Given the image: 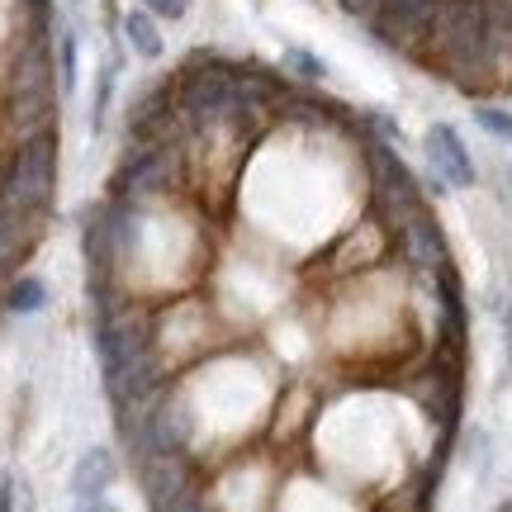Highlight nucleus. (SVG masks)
<instances>
[{"label": "nucleus", "mask_w": 512, "mask_h": 512, "mask_svg": "<svg viewBox=\"0 0 512 512\" xmlns=\"http://www.w3.org/2000/svg\"><path fill=\"white\" fill-rule=\"evenodd\" d=\"M422 53L460 91H484L498 76L489 62V0H441Z\"/></svg>", "instance_id": "nucleus-1"}, {"label": "nucleus", "mask_w": 512, "mask_h": 512, "mask_svg": "<svg viewBox=\"0 0 512 512\" xmlns=\"http://www.w3.org/2000/svg\"><path fill=\"white\" fill-rule=\"evenodd\" d=\"M57 195V133H29L19 138L10 162L0 171V204L24 209V214H48Z\"/></svg>", "instance_id": "nucleus-2"}, {"label": "nucleus", "mask_w": 512, "mask_h": 512, "mask_svg": "<svg viewBox=\"0 0 512 512\" xmlns=\"http://www.w3.org/2000/svg\"><path fill=\"white\" fill-rule=\"evenodd\" d=\"M185 138H166V143H128L124 162L110 181V200L143 204L157 195H171L181 185L185 171Z\"/></svg>", "instance_id": "nucleus-3"}, {"label": "nucleus", "mask_w": 512, "mask_h": 512, "mask_svg": "<svg viewBox=\"0 0 512 512\" xmlns=\"http://www.w3.org/2000/svg\"><path fill=\"white\" fill-rule=\"evenodd\" d=\"M366 166H370V200H375V219L394 233L399 223H408L413 214H422L427 204H422V185L418 176L408 171L394 143H384V138H370L366 143Z\"/></svg>", "instance_id": "nucleus-4"}, {"label": "nucleus", "mask_w": 512, "mask_h": 512, "mask_svg": "<svg viewBox=\"0 0 512 512\" xmlns=\"http://www.w3.org/2000/svg\"><path fill=\"white\" fill-rule=\"evenodd\" d=\"M138 233V204L124 200H100L81 223V247H86V266H91V285H110L119 261L133 247Z\"/></svg>", "instance_id": "nucleus-5"}, {"label": "nucleus", "mask_w": 512, "mask_h": 512, "mask_svg": "<svg viewBox=\"0 0 512 512\" xmlns=\"http://www.w3.org/2000/svg\"><path fill=\"white\" fill-rule=\"evenodd\" d=\"M437 5L441 0H380L375 19H366V24L384 48H394V53H422V38L432 29Z\"/></svg>", "instance_id": "nucleus-6"}, {"label": "nucleus", "mask_w": 512, "mask_h": 512, "mask_svg": "<svg viewBox=\"0 0 512 512\" xmlns=\"http://www.w3.org/2000/svg\"><path fill=\"white\" fill-rule=\"evenodd\" d=\"M422 157H427L432 176H437L446 190H470V185L479 181L475 157H470V147L460 143V133L451 124H432L422 133Z\"/></svg>", "instance_id": "nucleus-7"}, {"label": "nucleus", "mask_w": 512, "mask_h": 512, "mask_svg": "<svg viewBox=\"0 0 512 512\" xmlns=\"http://www.w3.org/2000/svg\"><path fill=\"white\" fill-rule=\"evenodd\" d=\"M394 252H399L403 261H408L413 271H422V275H437V271H446V266H451L446 233L437 228V219H432L427 209L394 228Z\"/></svg>", "instance_id": "nucleus-8"}, {"label": "nucleus", "mask_w": 512, "mask_h": 512, "mask_svg": "<svg viewBox=\"0 0 512 512\" xmlns=\"http://www.w3.org/2000/svg\"><path fill=\"white\" fill-rule=\"evenodd\" d=\"M133 470H138V489H143V498H147V512L162 508L166 498H176L181 489H190V484H200V479H195V465H190V451L152 456V460H143V465H133Z\"/></svg>", "instance_id": "nucleus-9"}, {"label": "nucleus", "mask_w": 512, "mask_h": 512, "mask_svg": "<svg viewBox=\"0 0 512 512\" xmlns=\"http://www.w3.org/2000/svg\"><path fill=\"white\" fill-rule=\"evenodd\" d=\"M114 479H119V456L110 446H91L72 470V498L76 503H105Z\"/></svg>", "instance_id": "nucleus-10"}, {"label": "nucleus", "mask_w": 512, "mask_h": 512, "mask_svg": "<svg viewBox=\"0 0 512 512\" xmlns=\"http://www.w3.org/2000/svg\"><path fill=\"white\" fill-rule=\"evenodd\" d=\"M119 29H124V43L143 57V62H157V57L166 53V38H162V29H157V15L143 10V5H138V10H128Z\"/></svg>", "instance_id": "nucleus-11"}, {"label": "nucleus", "mask_w": 512, "mask_h": 512, "mask_svg": "<svg viewBox=\"0 0 512 512\" xmlns=\"http://www.w3.org/2000/svg\"><path fill=\"white\" fill-rule=\"evenodd\" d=\"M0 309L19 313V318L43 313V309H48V280H38V275H15V280L0 290Z\"/></svg>", "instance_id": "nucleus-12"}, {"label": "nucleus", "mask_w": 512, "mask_h": 512, "mask_svg": "<svg viewBox=\"0 0 512 512\" xmlns=\"http://www.w3.org/2000/svg\"><path fill=\"white\" fill-rule=\"evenodd\" d=\"M76 53H81V43H76V29H57L53 38V67H57V91L72 95L76 81H81V67H76Z\"/></svg>", "instance_id": "nucleus-13"}, {"label": "nucleus", "mask_w": 512, "mask_h": 512, "mask_svg": "<svg viewBox=\"0 0 512 512\" xmlns=\"http://www.w3.org/2000/svg\"><path fill=\"white\" fill-rule=\"evenodd\" d=\"M119 72H124V62H119V57H110V62L100 67V81H95V105H91V128L95 133H105V110H110V100H114Z\"/></svg>", "instance_id": "nucleus-14"}, {"label": "nucleus", "mask_w": 512, "mask_h": 512, "mask_svg": "<svg viewBox=\"0 0 512 512\" xmlns=\"http://www.w3.org/2000/svg\"><path fill=\"white\" fill-rule=\"evenodd\" d=\"M285 67H290L299 81H309V86L328 81V62L318 53H309V48H285Z\"/></svg>", "instance_id": "nucleus-15"}, {"label": "nucleus", "mask_w": 512, "mask_h": 512, "mask_svg": "<svg viewBox=\"0 0 512 512\" xmlns=\"http://www.w3.org/2000/svg\"><path fill=\"white\" fill-rule=\"evenodd\" d=\"M475 124L489 133V138H498V143H512V114L498 110V105H475Z\"/></svg>", "instance_id": "nucleus-16"}, {"label": "nucleus", "mask_w": 512, "mask_h": 512, "mask_svg": "<svg viewBox=\"0 0 512 512\" xmlns=\"http://www.w3.org/2000/svg\"><path fill=\"white\" fill-rule=\"evenodd\" d=\"M152 512H209V503H204L200 484H190V489H181L176 498H166L162 508H152Z\"/></svg>", "instance_id": "nucleus-17"}, {"label": "nucleus", "mask_w": 512, "mask_h": 512, "mask_svg": "<svg viewBox=\"0 0 512 512\" xmlns=\"http://www.w3.org/2000/svg\"><path fill=\"white\" fill-rule=\"evenodd\" d=\"M366 124H370V138H384V143H394V138H399V124H394V114L370 110Z\"/></svg>", "instance_id": "nucleus-18"}, {"label": "nucleus", "mask_w": 512, "mask_h": 512, "mask_svg": "<svg viewBox=\"0 0 512 512\" xmlns=\"http://www.w3.org/2000/svg\"><path fill=\"white\" fill-rule=\"evenodd\" d=\"M143 10H152L157 19H181L190 10V0H143Z\"/></svg>", "instance_id": "nucleus-19"}, {"label": "nucleus", "mask_w": 512, "mask_h": 512, "mask_svg": "<svg viewBox=\"0 0 512 512\" xmlns=\"http://www.w3.org/2000/svg\"><path fill=\"white\" fill-rule=\"evenodd\" d=\"M15 503H19V479L0 475V512H15Z\"/></svg>", "instance_id": "nucleus-20"}, {"label": "nucleus", "mask_w": 512, "mask_h": 512, "mask_svg": "<svg viewBox=\"0 0 512 512\" xmlns=\"http://www.w3.org/2000/svg\"><path fill=\"white\" fill-rule=\"evenodd\" d=\"M337 5H342L351 19H375V10H380V0H337Z\"/></svg>", "instance_id": "nucleus-21"}, {"label": "nucleus", "mask_w": 512, "mask_h": 512, "mask_svg": "<svg viewBox=\"0 0 512 512\" xmlns=\"http://www.w3.org/2000/svg\"><path fill=\"white\" fill-rule=\"evenodd\" d=\"M503 10H508V24H512V0H503Z\"/></svg>", "instance_id": "nucleus-22"}, {"label": "nucleus", "mask_w": 512, "mask_h": 512, "mask_svg": "<svg viewBox=\"0 0 512 512\" xmlns=\"http://www.w3.org/2000/svg\"><path fill=\"white\" fill-rule=\"evenodd\" d=\"M209 512H214V508H209Z\"/></svg>", "instance_id": "nucleus-23"}]
</instances>
